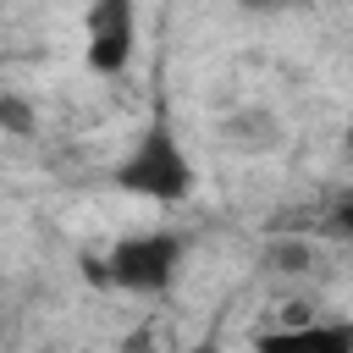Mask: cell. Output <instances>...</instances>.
<instances>
[{
	"label": "cell",
	"mask_w": 353,
	"mask_h": 353,
	"mask_svg": "<svg viewBox=\"0 0 353 353\" xmlns=\"http://www.w3.org/2000/svg\"><path fill=\"white\" fill-rule=\"evenodd\" d=\"M83 61L94 77H121L138 55V0H88L83 11Z\"/></svg>",
	"instance_id": "3"
},
{
	"label": "cell",
	"mask_w": 353,
	"mask_h": 353,
	"mask_svg": "<svg viewBox=\"0 0 353 353\" xmlns=\"http://www.w3.org/2000/svg\"><path fill=\"white\" fill-rule=\"evenodd\" d=\"M182 254H188V237H182V232H165V226L132 232V237H121V243L99 259V265H105V287H121V292H132V298H160V292L176 281Z\"/></svg>",
	"instance_id": "2"
},
{
	"label": "cell",
	"mask_w": 353,
	"mask_h": 353,
	"mask_svg": "<svg viewBox=\"0 0 353 353\" xmlns=\"http://www.w3.org/2000/svg\"><path fill=\"white\" fill-rule=\"evenodd\" d=\"M0 132H11V138H33V132H39V110H33L22 94H0Z\"/></svg>",
	"instance_id": "4"
},
{
	"label": "cell",
	"mask_w": 353,
	"mask_h": 353,
	"mask_svg": "<svg viewBox=\"0 0 353 353\" xmlns=\"http://www.w3.org/2000/svg\"><path fill=\"white\" fill-rule=\"evenodd\" d=\"M110 176H116L121 193H138V199H149V204H182V199L193 193V182H199L193 154H188L182 138L171 132V121H160V116L138 132V143L116 160Z\"/></svg>",
	"instance_id": "1"
},
{
	"label": "cell",
	"mask_w": 353,
	"mask_h": 353,
	"mask_svg": "<svg viewBox=\"0 0 353 353\" xmlns=\"http://www.w3.org/2000/svg\"><path fill=\"white\" fill-rule=\"evenodd\" d=\"M243 11H287V6H298V0H237Z\"/></svg>",
	"instance_id": "5"
}]
</instances>
